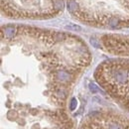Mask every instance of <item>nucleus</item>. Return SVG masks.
Instances as JSON below:
<instances>
[{
    "label": "nucleus",
    "instance_id": "obj_6",
    "mask_svg": "<svg viewBox=\"0 0 129 129\" xmlns=\"http://www.w3.org/2000/svg\"><path fill=\"white\" fill-rule=\"evenodd\" d=\"M90 43H91V45L93 46V47H95V48H100V44H99V42L96 40L95 38H91L90 39Z\"/></svg>",
    "mask_w": 129,
    "mask_h": 129
},
{
    "label": "nucleus",
    "instance_id": "obj_1",
    "mask_svg": "<svg viewBox=\"0 0 129 129\" xmlns=\"http://www.w3.org/2000/svg\"><path fill=\"white\" fill-rule=\"evenodd\" d=\"M114 79L118 83H123L126 81V73L123 70H117L113 73Z\"/></svg>",
    "mask_w": 129,
    "mask_h": 129
},
{
    "label": "nucleus",
    "instance_id": "obj_7",
    "mask_svg": "<svg viewBox=\"0 0 129 129\" xmlns=\"http://www.w3.org/2000/svg\"><path fill=\"white\" fill-rule=\"evenodd\" d=\"M89 89H90V91H91V92H93V93L99 91L98 87H96V85H95L94 83H89Z\"/></svg>",
    "mask_w": 129,
    "mask_h": 129
},
{
    "label": "nucleus",
    "instance_id": "obj_3",
    "mask_svg": "<svg viewBox=\"0 0 129 129\" xmlns=\"http://www.w3.org/2000/svg\"><path fill=\"white\" fill-rule=\"evenodd\" d=\"M68 9L71 13H74V12H78L79 11V4L73 1V0H71L68 3Z\"/></svg>",
    "mask_w": 129,
    "mask_h": 129
},
{
    "label": "nucleus",
    "instance_id": "obj_8",
    "mask_svg": "<svg viewBox=\"0 0 129 129\" xmlns=\"http://www.w3.org/2000/svg\"><path fill=\"white\" fill-rule=\"evenodd\" d=\"M67 29H70V30H74V31H81V27L80 26H77V25H73V24H70L68 26H66Z\"/></svg>",
    "mask_w": 129,
    "mask_h": 129
},
{
    "label": "nucleus",
    "instance_id": "obj_9",
    "mask_svg": "<svg viewBox=\"0 0 129 129\" xmlns=\"http://www.w3.org/2000/svg\"><path fill=\"white\" fill-rule=\"evenodd\" d=\"M77 105H78V101H77V99H76V98H73L72 101H71V105H70L71 110H74V109H76Z\"/></svg>",
    "mask_w": 129,
    "mask_h": 129
},
{
    "label": "nucleus",
    "instance_id": "obj_5",
    "mask_svg": "<svg viewBox=\"0 0 129 129\" xmlns=\"http://www.w3.org/2000/svg\"><path fill=\"white\" fill-rule=\"evenodd\" d=\"M118 23H119V20H117V19L108 20V26H110V27H116L118 25Z\"/></svg>",
    "mask_w": 129,
    "mask_h": 129
},
{
    "label": "nucleus",
    "instance_id": "obj_10",
    "mask_svg": "<svg viewBox=\"0 0 129 129\" xmlns=\"http://www.w3.org/2000/svg\"><path fill=\"white\" fill-rule=\"evenodd\" d=\"M109 129H122L121 126L119 124H117V123H111L109 125Z\"/></svg>",
    "mask_w": 129,
    "mask_h": 129
},
{
    "label": "nucleus",
    "instance_id": "obj_2",
    "mask_svg": "<svg viewBox=\"0 0 129 129\" xmlns=\"http://www.w3.org/2000/svg\"><path fill=\"white\" fill-rule=\"evenodd\" d=\"M57 79L61 81H67L70 80V74L64 71H60L57 73Z\"/></svg>",
    "mask_w": 129,
    "mask_h": 129
},
{
    "label": "nucleus",
    "instance_id": "obj_11",
    "mask_svg": "<svg viewBox=\"0 0 129 129\" xmlns=\"http://www.w3.org/2000/svg\"><path fill=\"white\" fill-rule=\"evenodd\" d=\"M55 7H57V9H58V10H59L60 8L62 9V8H63V2H62V1H60V0H59V1H58V2L55 4Z\"/></svg>",
    "mask_w": 129,
    "mask_h": 129
},
{
    "label": "nucleus",
    "instance_id": "obj_4",
    "mask_svg": "<svg viewBox=\"0 0 129 129\" xmlns=\"http://www.w3.org/2000/svg\"><path fill=\"white\" fill-rule=\"evenodd\" d=\"M16 33V28L15 27H6L4 30V34L7 38H12L15 36Z\"/></svg>",
    "mask_w": 129,
    "mask_h": 129
}]
</instances>
